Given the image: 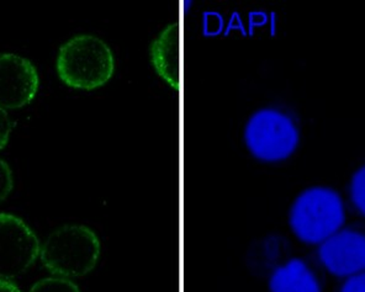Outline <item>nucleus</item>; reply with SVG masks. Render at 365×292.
I'll list each match as a JSON object with an SVG mask.
<instances>
[{
	"instance_id": "2eb2a0df",
	"label": "nucleus",
	"mask_w": 365,
	"mask_h": 292,
	"mask_svg": "<svg viewBox=\"0 0 365 292\" xmlns=\"http://www.w3.org/2000/svg\"><path fill=\"white\" fill-rule=\"evenodd\" d=\"M0 292H21V290L11 280L0 278Z\"/></svg>"
},
{
	"instance_id": "6e6552de",
	"label": "nucleus",
	"mask_w": 365,
	"mask_h": 292,
	"mask_svg": "<svg viewBox=\"0 0 365 292\" xmlns=\"http://www.w3.org/2000/svg\"><path fill=\"white\" fill-rule=\"evenodd\" d=\"M269 292H322L314 269L302 258H292L272 271Z\"/></svg>"
},
{
	"instance_id": "9b49d317",
	"label": "nucleus",
	"mask_w": 365,
	"mask_h": 292,
	"mask_svg": "<svg viewBox=\"0 0 365 292\" xmlns=\"http://www.w3.org/2000/svg\"><path fill=\"white\" fill-rule=\"evenodd\" d=\"M351 200L356 212L365 217V165L356 170L351 178Z\"/></svg>"
},
{
	"instance_id": "423d86ee",
	"label": "nucleus",
	"mask_w": 365,
	"mask_h": 292,
	"mask_svg": "<svg viewBox=\"0 0 365 292\" xmlns=\"http://www.w3.org/2000/svg\"><path fill=\"white\" fill-rule=\"evenodd\" d=\"M319 261L336 278H351L365 271V229L343 227L317 251Z\"/></svg>"
},
{
	"instance_id": "20e7f679",
	"label": "nucleus",
	"mask_w": 365,
	"mask_h": 292,
	"mask_svg": "<svg viewBox=\"0 0 365 292\" xmlns=\"http://www.w3.org/2000/svg\"><path fill=\"white\" fill-rule=\"evenodd\" d=\"M300 131L295 120L275 108L257 110L245 127V143L255 158L267 163L288 160L297 151Z\"/></svg>"
},
{
	"instance_id": "f8f14e48",
	"label": "nucleus",
	"mask_w": 365,
	"mask_h": 292,
	"mask_svg": "<svg viewBox=\"0 0 365 292\" xmlns=\"http://www.w3.org/2000/svg\"><path fill=\"white\" fill-rule=\"evenodd\" d=\"M14 187V177L10 165L0 160V204L9 197Z\"/></svg>"
},
{
	"instance_id": "0eeeda50",
	"label": "nucleus",
	"mask_w": 365,
	"mask_h": 292,
	"mask_svg": "<svg viewBox=\"0 0 365 292\" xmlns=\"http://www.w3.org/2000/svg\"><path fill=\"white\" fill-rule=\"evenodd\" d=\"M40 88V77L31 61L15 53L0 55V108L21 109L29 105Z\"/></svg>"
},
{
	"instance_id": "ddd939ff",
	"label": "nucleus",
	"mask_w": 365,
	"mask_h": 292,
	"mask_svg": "<svg viewBox=\"0 0 365 292\" xmlns=\"http://www.w3.org/2000/svg\"><path fill=\"white\" fill-rule=\"evenodd\" d=\"M13 131V121L6 110L0 108V151L4 150Z\"/></svg>"
},
{
	"instance_id": "7ed1b4c3",
	"label": "nucleus",
	"mask_w": 365,
	"mask_h": 292,
	"mask_svg": "<svg viewBox=\"0 0 365 292\" xmlns=\"http://www.w3.org/2000/svg\"><path fill=\"white\" fill-rule=\"evenodd\" d=\"M101 241L83 224H66L41 244L42 264L53 276L79 278L89 274L101 258Z\"/></svg>"
},
{
	"instance_id": "4468645a",
	"label": "nucleus",
	"mask_w": 365,
	"mask_h": 292,
	"mask_svg": "<svg viewBox=\"0 0 365 292\" xmlns=\"http://www.w3.org/2000/svg\"><path fill=\"white\" fill-rule=\"evenodd\" d=\"M339 292H365V271L346 278Z\"/></svg>"
},
{
	"instance_id": "1a4fd4ad",
	"label": "nucleus",
	"mask_w": 365,
	"mask_h": 292,
	"mask_svg": "<svg viewBox=\"0 0 365 292\" xmlns=\"http://www.w3.org/2000/svg\"><path fill=\"white\" fill-rule=\"evenodd\" d=\"M151 61L155 72L169 87L179 90V25L169 24L152 42Z\"/></svg>"
},
{
	"instance_id": "39448f33",
	"label": "nucleus",
	"mask_w": 365,
	"mask_h": 292,
	"mask_svg": "<svg viewBox=\"0 0 365 292\" xmlns=\"http://www.w3.org/2000/svg\"><path fill=\"white\" fill-rule=\"evenodd\" d=\"M41 244L30 226L11 214H0V278L26 273L40 256Z\"/></svg>"
},
{
	"instance_id": "9d476101",
	"label": "nucleus",
	"mask_w": 365,
	"mask_h": 292,
	"mask_svg": "<svg viewBox=\"0 0 365 292\" xmlns=\"http://www.w3.org/2000/svg\"><path fill=\"white\" fill-rule=\"evenodd\" d=\"M30 292H81V290L71 278L52 276L37 281Z\"/></svg>"
},
{
	"instance_id": "f03ea898",
	"label": "nucleus",
	"mask_w": 365,
	"mask_h": 292,
	"mask_svg": "<svg viewBox=\"0 0 365 292\" xmlns=\"http://www.w3.org/2000/svg\"><path fill=\"white\" fill-rule=\"evenodd\" d=\"M346 210L342 197L331 187L306 189L292 202L289 226L300 242L319 246L343 229Z\"/></svg>"
},
{
	"instance_id": "f257e3e1",
	"label": "nucleus",
	"mask_w": 365,
	"mask_h": 292,
	"mask_svg": "<svg viewBox=\"0 0 365 292\" xmlns=\"http://www.w3.org/2000/svg\"><path fill=\"white\" fill-rule=\"evenodd\" d=\"M56 69L67 87L94 90L106 85L115 71L113 51L93 35H77L58 51Z\"/></svg>"
}]
</instances>
